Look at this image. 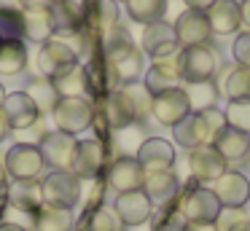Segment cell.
I'll list each match as a JSON object with an SVG mask.
<instances>
[{"label": "cell", "instance_id": "8fae6325", "mask_svg": "<svg viewBox=\"0 0 250 231\" xmlns=\"http://www.w3.org/2000/svg\"><path fill=\"white\" fill-rule=\"evenodd\" d=\"M110 94L116 97V102L121 105V110L126 113L132 124H143L151 116V105H153V94L146 89V84L135 81V84H124L119 89H113Z\"/></svg>", "mask_w": 250, "mask_h": 231}, {"label": "cell", "instance_id": "11a10c76", "mask_svg": "<svg viewBox=\"0 0 250 231\" xmlns=\"http://www.w3.org/2000/svg\"><path fill=\"white\" fill-rule=\"evenodd\" d=\"M113 3H126V0H113Z\"/></svg>", "mask_w": 250, "mask_h": 231}, {"label": "cell", "instance_id": "836d02e7", "mask_svg": "<svg viewBox=\"0 0 250 231\" xmlns=\"http://www.w3.org/2000/svg\"><path fill=\"white\" fill-rule=\"evenodd\" d=\"M73 231H124V226L113 212V207H97L83 212V218L73 226Z\"/></svg>", "mask_w": 250, "mask_h": 231}, {"label": "cell", "instance_id": "b9f144b4", "mask_svg": "<svg viewBox=\"0 0 250 231\" xmlns=\"http://www.w3.org/2000/svg\"><path fill=\"white\" fill-rule=\"evenodd\" d=\"M242 220H248L245 207H221V212H218V218H215V229L218 231H231L234 226H239Z\"/></svg>", "mask_w": 250, "mask_h": 231}, {"label": "cell", "instance_id": "e0dca14e", "mask_svg": "<svg viewBox=\"0 0 250 231\" xmlns=\"http://www.w3.org/2000/svg\"><path fill=\"white\" fill-rule=\"evenodd\" d=\"M221 207H245L250 199V180L239 169H226L210 188Z\"/></svg>", "mask_w": 250, "mask_h": 231}, {"label": "cell", "instance_id": "7a4b0ae2", "mask_svg": "<svg viewBox=\"0 0 250 231\" xmlns=\"http://www.w3.org/2000/svg\"><path fill=\"white\" fill-rule=\"evenodd\" d=\"M178 210L186 218V223H215L218 212H221V204H218L215 193L207 186L191 180L178 193Z\"/></svg>", "mask_w": 250, "mask_h": 231}, {"label": "cell", "instance_id": "c3c4849f", "mask_svg": "<svg viewBox=\"0 0 250 231\" xmlns=\"http://www.w3.org/2000/svg\"><path fill=\"white\" fill-rule=\"evenodd\" d=\"M183 231H218L215 223H186Z\"/></svg>", "mask_w": 250, "mask_h": 231}, {"label": "cell", "instance_id": "d4e9b609", "mask_svg": "<svg viewBox=\"0 0 250 231\" xmlns=\"http://www.w3.org/2000/svg\"><path fill=\"white\" fill-rule=\"evenodd\" d=\"M51 16H54V35L57 38H73L83 32L86 21H83V8L76 0H57L51 5Z\"/></svg>", "mask_w": 250, "mask_h": 231}, {"label": "cell", "instance_id": "5b68a950", "mask_svg": "<svg viewBox=\"0 0 250 231\" xmlns=\"http://www.w3.org/2000/svg\"><path fill=\"white\" fill-rule=\"evenodd\" d=\"M38 150L51 172H73L78 140H76V134H67L57 129V132H46V137L38 143Z\"/></svg>", "mask_w": 250, "mask_h": 231}, {"label": "cell", "instance_id": "7402d4cb", "mask_svg": "<svg viewBox=\"0 0 250 231\" xmlns=\"http://www.w3.org/2000/svg\"><path fill=\"white\" fill-rule=\"evenodd\" d=\"M3 113H6L8 124H11L14 132H22V129L33 126L38 118H43L35 107V102L30 100L24 91H14V94H6L3 100Z\"/></svg>", "mask_w": 250, "mask_h": 231}, {"label": "cell", "instance_id": "8992f818", "mask_svg": "<svg viewBox=\"0 0 250 231\" xmlns=\"http://www.w3.org/2000/svg\"><path fill=\"white\" fill-rule=\"evenodd\" d=\"M6 172L14 180H41L46 172V161L35 143H17L6 153Z\"/></svg>", "mask_w": 250, "mask_h": 231}, {"label": "cell", "instance_id": "cb8c5ba5", "mask_svg": "<svg viewBox=\"0 0 250 231\" xmlns=\"http://www.w3.org/2000/svg\"><path fill=\"white\" fill-rule=\"evenodd\" d=\"M215 150L221 153V159L226 161V167H239L248 161L250 156V134L239 132V129L226 126L221 132V137L215 140Z\"/></svg>", "mask_w": 250, "mask_h": 231}, {"label": "cell", "instance_id": "30bf717a", "mask_svg": "<svg viewBox=\"0 0 250 231\" xmlns=\"http://www.w3.org/2000/svg\"><path fill=\"white\" fill-rule=\"evenodd\" d=\"M172 30H175V41H178L180 48L205 46L212 38V30H210V21H207L205 11H191V8L183 11V14L175 19Z\"/></svg>", "mask_w": 250, "mask_h": 231}, {"label": "cell", "instance_id": "2e32d148", "mask_svg": "<svg viewBox=\"0 0 250 231\" xmlns=\"http://www.w3.org/2000/svg\"><path fill=\"white\" fill-rule=\"evenodd\" d=\"M143 167L137 164L135 156H116L110 161L108 172H105V183L113 188L116 193H126V191H140L143 188Z\"/></svg>", "mask_w": 250, "mask_h": 231}, {"label": "cell", "instance_id": "d6986e66", "mask_svg": "<svg viewBox=\"0 0 250 231\" xmlns=\"http://www.w3.org/2000/svg\"><path fill=\"white\" fill-rule=\"evenodd\" d=\"M212 84L218 86V94H223L229 102L250 100V67H242V64L221 67L218 75L212 78Z\"/></svg>", "mask_w": 250, "mask_h": 231}, {"label": "cell", "instance_id": "4dcf8cb0", "mask_svg": "<svg viewBox=\"0 0 250 231\" xmlns=\"http://www.w3.org/2000/svg\"><path fill=\"white\" fill-rule=\"evenodd\" d=\"M51 81H54L60 97H86L89 94V70L81 62L67 67L65 73H60Z\"/></svg>", "mask_w": 250, "mask_h": 231}, {"label": "cell", "instance_id": "f1b7e54d", "mask_svg": "<svg viewBox=\"0 0 250 231\" xmlns=\"http://www.w3.org/2000/svg\"><path fill=\"white\" fill-rule=\"evenodd\" d=\"M73 210L57 207V204H41L33 215V231H73Z\"/></svg>", "mask_w": 250, "mask_h": 231}, {"label": "cell", "instance_id": "681fc988", "mask_svg": "<svg viewBox=\"0 0 250 231\" xmlns=\"http://www.w3.org/2000/svg\"><path fill=\"white\" fill-rule=\"evenodd\" d=\"M0 231H27V229L19 223H0Z\"/></svg>", "mask_w": 250, "mask_h": 231}, {"label": "cell", "instance_id": "52a82bcc", "mask_svg": "<svg viewBox=\"0 0 250 231\" xmlns=\"http://www.w3.org/2000/svg\"><path fill=\"white\" fill-rule=\"evenodd\" d=\"M54 124L60 132L67 134H78L86 126H92L94 121V105L86 97H62L54 107Z\"/></svg>", "mask_w": 250, "mask_h": 231}, {"label": "cell", "instance_id": "8d00e7d4", "mask_svg": "<svg viewBox=\"0 0 250 231\" xmlns=\"http://www.w3.org/2000/svg\"><path fill=\"white\" fill-rule=\"evenodd\" d=\"M167 11V0H126V14L137 24L159 21Z\"/></svg>", "mask_w": 250, "mask_h": 231}, {"label": "cell", "instance_id": "6da1fadb", "mask_svg": "<svg viewBox=\"0 0 250 231\" xmlns=\"http://www.w3.org/2000/svg\"><path fill=\"white\" fill-rule=\"evenodd\" d=\"M105 64H108V73L113 78L116 89L140 81L143 70H146L143 51L132 43V35L121 24L105 32Z\"/></svg>", "mask_w": 250, "mask_h": 231}, {"label": "cell", "instance_id": "603a6c76", "mask_svg": "<svg viewBox=\"0 0 250 231\" xmlns=\"http://www.w3.org/2000/svg\"><path fill=\"white\" fill-rule=\"evenodd\" d=\"M207 21H210L212 35H231L242 27V14H239L237 0H215L210 8L205 11Z\"/></svg>", "mask_w": 250, "mask_h": 231}, {"label": "cell", "instance_id": "ba28073f", "mask_svg": "<svg viewBox=\"0 0 250 231\" xmlns=\"http://www.w3.org/2000/svg\"><path fill=\"white\" fill-rule=\"evenodd\" d=\"M78 64V54L73 51V46L65 38H49L46 43H41L38 48V73L43 78H57L60 73H65L67 67Z\"/></svg>", "mask_w": 250, "mask_h": 231}, {"label": "cell", "instance_id": "ffe728a7", "mask_svg": "<svg viewBox=\"0 0 250 231\" xmlns=\"http://www.w3.org/2000/svg\"><path fill=\"white\" fill-rule=\"evenodd\" d=\"M143 193L151 199L153 204H167L175 202L180 193V180L175 169H162V172H146L143 175Z\"/></svg>", "mask_w": 250, "mask_h": 231}, {"label": "cell", "instance_id": "7c38bea8", "mask_svg": "<svg viewBox=\"0 0 250 231\" xmlns=\"http://www.w3.org/2000/svg\"><path fill=\"white\" fill-rule=\"evenodd\" d=\"M188 113H191V105H188V97H186L183 86H178V89H167V91H162V94H153L151 116L156 118L162 126L172 129L175 124H180Z\"/></svg>", "mask_w": 250, "mask_h": 231}, {"label": "cell", "instance_id": "ab89813d", "mask_svg": "<svg viewBox=\"0 0 250 231\" xmlns=\"http://www.w3.org/2000/svg\"><path fill=\"white\" fill-rule=\"evenodd\" d=\"M0 41H24L22 38V11L0 8Z\"/></svg>", "mask_w": 250, "mask_h": 231}, {"label": "cell", "instance_id": "4316f807", "mask_svg": "<svg viewBox=\"0 0 250 231\" xmlns=\"http://www.w3.org/2000/svg\"><path fill=\"white\" fill-rule=\"evenodd\" d=\"M83 21L97 32H108L119 24V3L113 0H83Z\"/></svg>", "mask_w": 250, "mask_h": 231}, {"label": "cell", "instance_id": "bcb514c9", "mask_svg": "<svg viewBox=\"0 0 250 231\" xmlns=\"http://www.w3.org/2000/svg\"><path fill=\"white\" fill-rule=\"evenodd\" d=\"M183 3L188 5L191 11H207L212 3H215V0H183Z\"/></svg>", "mask_w": 250, "mask_h": 231}, {"label": "cell", "instance_id": "484cf974", "mask_svg": "<svg viewBox=\"0 0 250 231\" xmlns=\"http://www.w3.org/2000/svg\"><path fill=\"white\" fill-rule=\"evenodd\" d=\"M54 16L51 8H27L22 11V38L33 43H46L54 38Z\"/></svg>", "mask_w": 250, "mask_h": 231}, {"label": "cell", "instance_id": "f5cc1de1", "mask_svg": "<svg viewBox=\"0 0 250 231\" xmlns=\"http://www.w3.org/2000/svg\"><path fill=\"white\" fill-rule=\"evenodd\" d=\"M3 100H6V89H3V84H0V107H3Z\"/></svg>", "mask_w": 250, "mask_h": 231}, {"label": "cell", "instance_id": "1f68e13d", "mask_svg": "<svg viewBox=\"0 0 250 231\" xmlns=\"http://www.w3.org/2000/svg\"><path fill=\"white\" fill-rule=\"evenodd\" d=\"M194 124H196V137H199V145H215V140L221 137V132L229 126L223 110H218V107L194 113Z\"/></svg>", "mask_w": 250, "mask_h": 231}, {"label": "cell", "instance_id": "d590c367", "mask_svg": "<svg viewBox=\"0 0 250 231\" xmlns=\"http://www.w3.org/2000/svg\"><path fill=\"white\" fill-rule=\"evenodd\" d=\"M186 97H188V105H191V113H202V110H210L215 107L218 102V86L212 81H202V84H186L183 86Z\"/></svg>", "mask_w": 250, "mask_h": 231}, {"label": "cell", "instance_id": "f546056e", "mask_svg": "<svg viewBox=\"0 0 250 231\" xmlns=\"http://www.w3.org/2000/svg\"><path fill=\"white\" fill-rule=\"evenodd\" d=\"M24 94L30 97V100L35 102V107H38L41 116H46V113H54L57 102L62 100L60 91H57L54 81L51 78H43V75H35V78L27 81V86H24Z\"/></svg>", "mask_w": 250, "mask_h": 231}, {"label": "cell", "instance_id": "7bdbcfd3", "mask_svg": "<svg viewBox=\"0 0 250 231\" xmlns=\"http://www.w3.org/2000/svg\"><path fill=\"white\" fill-rule=\"evenodd\" d=\"M231 54H234V62L242 64V67H250V32H239L231 43Z\"/></svg>", "mask_w": 250, "mask_h": 231}, {"label": "cell", "instance_id": "ee69618b", "mask_svg": "<svg viewBox=\"0 0 250 231\" xmlns=\"http://www.w3.org/2000/svg\"><path fill=\"white\" fill-rule=\"evenodd\" d=\"M57 0H19V5H22V11L27 8H51Z\"/></svg>", "mask_w": 250, "mask_h": 231}, {"label": "cell", "instance_id": "f6af8a7d", "mask_svg": "<svg viewBox=\"0 0 250 231\" xmlns=\"http://www.w3.org/2000/svg\"><path fill=\"white\" fill-rule=\"evenodd\" d=\"M14 129H11V124H8V118H6V113H3V107H0V143L11 134Z\"/></svg>", "mask_w": 250, "mask_h": 231}, {"label": "cell", "instance_id": "5bb4252c", "mask_svg": "<svg viewBox=\"0 0 250 231\" xmlns=\"http://www.w3.org/2000/svg\"><path fill=\"white\" fill-rule=\"evenodd\" d=\"M113 212L119 215L124 229H135V226H146L148 220H151L153 202L143 191H126V193H119V196H116Z\"/></svg>", "mask_w": 250, "mask_h": 231}, {"label": "cell", "instance_id": "f35d334b", "mask_svg": "<svg viewBox=\"0 0 250 231\" xmlns=\"http://www.w3.org/2000/svg\"><path fill=\"white\" fill-rule=\"evenodd\" d=\"M223 116H226V124L231 129H239V132L250 134V100L229 102V107L223 110Z\"/></svg>", "mask_w": 250, "mask_h": 231}, {"label": "cell", "instance_id": "f907efd6", "mask_svg": "<svg viewBox=\"0 0 250 231\" xmlns=\"http://www.w3.org/2000/svg\"><path fill=\"white\" fill-rule=\"evenodd\" d=\"M0 8H17V11H22V5H19V0H0Z\"/></svg>", "mask_w": 250, "mask_h": 231}, {"label": "cell", "instance_id": "db71d44e", "mask_svg": "<svg viewBox=\"0 0 250 231\" xmlns=\"http://www.w3.org/2000/svg\"><path fill=\"white\" fill-rule=\"evenodd\" d=\"M245 169H248V172H250V156H248V161H245Z\"/></svg>", "mask_w": 250, "mask_h": 231}, {"label": "cell", "instance_id": "d6a6232c", "mask_svg": "<svg viewBox=\"0 0 250 231\" xmlns=\"http://www.w3.org/2000/svg\"><path fill=\"white\" fill-rule=\"evenodd\" d=\"M27 67V43L0 41V75H19Z\"/></svg>", "mask_w": 250, "mask_h": 231}, {"label": "cell", "instance_id": "9a60e30c", "mask_svg": "<svg viewBox=\"0 0 250 231\" xmlns=\"http://www.w3.org/2000/svg\"><path fill=\"white\" fill-rule=\"evenodd\" d=\"M105 145L100 140H78V150H76V161H73V175L78 180H97L105 169Z\"/></svg>", "mask_w": 250, "mask_h": 231}, {"label": "cell", "instance_id": "4fadbf2b", "mask_svg": "<svg viewBox=\"0 0 250 231\" xmlns=\"http://www.w3.org/2000/svg\"><path fill=\"white\" fill-rule=\"evenodd\" d=\"M186 161H188L191 180L196 183H215L229 169L226 161L221 159V153L215 150V145H196V148L188 150Z\"/></svg>", "mask_w": 250, "mask_h": 231}, {"label": "cell", "instance_id": "83f0119b", "mask_svg": "<svg viewBox=\"0 0 250 231\" xmlns=\"http://www.w3.org/2000/svg\"><path fill=\"white\" fill-rule=\"evenodd\" d=\"M8 202L17 210H22L24 215L33 218L35 212L43 204V188H41V180H17L11 188H8Z\"/></svg>", "mask_w": 250, "mask_h": 231}, {"label": "cell", "instance_id": "3957f363", "mask_svg": "<svg viewBox=\"0 0 250 231\" xmlns=\"http://www.w3.org/2000/svg\"><path fill=\"white\" fill-rule=\"evenodd\" d=\"M221 67H223L221 51H218L212 43L194 46V48H183V81L186 84L212 81Z\"/></svg>", "mask_w": 250, "mask_h": 231}, {"label": "cell", "instance_id": "e575fe53", "mask_svg": "<svg viewBox=\"0 0 250 231\" xmlns=\"http://www.w3.org/2000/svg\"><path fill=\"white\" fill-rule=\"evenodd\" d=\"M148 226H151V231H183L186 229V218L180 215V210H178V199L153 207Z\"/></svg>", "mask_w": 250, "mask_h": 231}, {"label": "cell", "instance_id": "9c48e42d", "mask_svg": "<svg viewBox=\"0 0 250 231\" xmlns=\"http://www.w3.org/2000/svg\"><path fill=\"white\" fill-rule=\"evenodd\" d=\"M41 188H43V204L73 210L81 199V180L73 172H49L41 180Z\"/></svg>", "mask_w": 250, "mask_h": 231}, {"label": "cell", "instance_id": "44dd1931", "mask_svg": "<svg viewBox=\"0 0 250 231\" xmlns=\"http://www.w3.org/2000/svg\"><path fill=\"white\" fill-rule=\"evenodd\" d=\"M143 51L151 54V59L156 57H164V54H172L178 51V41H175V30L172 24H167V21H151V24H143Z\"/></svg>", "mask_w": 250, "mask_h": 231}, {"label": "cell", "instance_id": "277c9868", "mask_svg": "<svg viewBox=\"0 0 250 231\" xmlns=\"http://www.w3.org/2000/svg\"><path fill=\"white\" fill-rule=\"evenodd\" d=\"M143 84H146V89L151 94H162L167 89H178L183 84V48L151 59V70L146 73Z\"/></svg>", "mask_w": 250, "mask_h": 231}, {"label": "cell", "instance_id": "ac0fdd59", "mask_svg": "<svg viewBox=\"0 0 250 231\" xmlns=\"http://www.w3.org/2000/svg\"><path fill=\"white\" fill-rule=\"evenodd\" d=\"M135 159L143 167V172L175 169V148L164 137H146V143L137 148Z\"/></svg>", "mask_w": 250, "mask_h": 231}, {"label": "cell", "instance_id": "816d5d0a", "mask_svg": "<svg viewBox=\"0 0 250 231\" xmlns=\"http://www.w3.org/2000/svg\"><path fill=\"white\" fill-rule=\"evenodd\" d=\"M231 231H250V218H248V220H242L239 226H234Z\"/></svg>", "mask_w": 250, "mask_h": 231}, {"label": "cell", "instance_id": "74e56055", "mask_svg": "<svg viewBox=\"0 0 250 231\" xmlns=\"http://www.w3.org/2000/svg\"><path fill=\"white\" fill-rule=\"evenodd\" d=\"M146 129L143 124H129V126L119 129L116 132V148H119V156H135L137 148L146 143Z\"/></svg>", "mask_w": 250, "mask_h": 231}, {"label": "cell", "instance_id": "7dc6e473", "mask_svg": "<svg viewBox=\"0 0 250 231\" xmlns=\"http://www.w3.org/2000/svg\"><path fill=\"white\" fill-rule=\"evenodd\" d=\"M239 14H242V24L250 32V0H239Z\"/></svg>", "mask_w": 250, "mask_h": 231}, {"label": "cell", "instance_id": "60d3db41", "mask_svg": "<svg viewBox=\"0 0 250 231\" xmlns=\"http://www.w3.org/2000/svg\"><path fill=\"white\" fill-rule=\"evenodd\" d=\"M172 137H175V143H178L180 148H186V150H191V148H196V145H199L194 113H188V116H186L180 124H175V126H172Z\"/></svg>", "mask_w": 250, "mask_h": 231}]
</instances>
